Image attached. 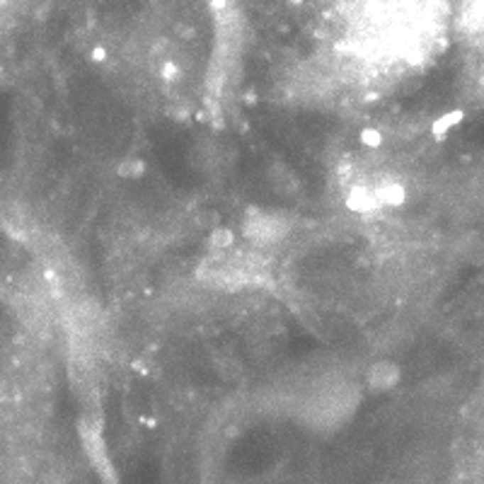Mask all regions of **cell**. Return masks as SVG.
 Returning a JSON list of instances; mask_svg holds the SVG:
<instances>
[{"instance_id": "6da1fadb", "label": "cell", "mask_w": 484, "mask_h": 484, "mask_svg": "<svg viewBox=\"0 0 484 484\" xmlns=\"http://www.w3.org/2000/svg\"><path fill=\"white\" fill-rule=\"evenodd\" d=\"M82 444H85V451H87V456H90V460H92L94 470L99 472V477H102L107 484H116L114 468H111V463H109L107 448H104L102 439L87 429V431H82Z\"/></svg>"}]
</instances>
